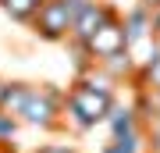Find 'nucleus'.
Instances as JSON below:
<instances>
[{
  "label": "nucleus",
  "instance_id": "nucleus-1",
  "mask_svg": "<svg viewBox=\"0 0 160 153\" xmlns=\"http://www.w3.org/2000/svg\"><path fill=\"white\" fill-rule=\"evenodd\" d=\"M110 107H114V93H100V89H92V85L78 82V79L68 89V96H64V114H68V121L78 132L92 128L96 121H107Z\"/></svg>",
  "mask_w": 160,
  "mask_h": 153
},
{
  "label": "nucleus",
  "instance_id": "nucleus-2",
  "mask_svg": "<svg viewBox=\"0 0 160 153\" xmlns=\"http://www.w3.org/2000/svg\"><path fill=\"white\" fill-rule=\"evenodd\" d=\"M71 22H75V14H71L68 0H43L39 11H36V18H32L29 25H32V32L39 36V39L61 43V39H68Z\"/></svg>",
  "mask_w": 160,
  "mask_h": 153
},
{
  "label": "nucleus",
  "instance_id": "nucleus-3",
  "mask_svg": "<svg viewBox=\"0 0 160 153\" xmlns=\"http://www.w3.org/2000/svg\"><path fill=\"white\" fill-rule=\"evenodd\" d=\"M61 110H64V96L57 89H50V85H39L29 93V100H25V107L18 118L29 121V125H39V128H57L61 125Z\"/></svg>",
  "mask_w": 160,
  "mask_h": 153
},
{
  "label": "nucleus",
  "instance_id": "nucleus-4",
  "mask_svg": "<svg viewBox=\"0 0 160 153\" xmlns=\"http://www.w3.org/2000/svg\"><path fill=\"white\" fill-rule=\"evenodd\" d=\"M110 18H118V7H114V4H107V0H89V4L82 7L78 14H75L68 39H71L75 46H86V43H89V36L96 32L100 25H107Z\"/></svg>",
  "mask_w": 160,
  "mask_h": 153
},
{
  "label": "nucleus",
  "instance_id": "nucleus-5",
  "mask_svg": "<svg viewBox=\"0 0 160 153\" xmlns=\"http://www.w3.org/2000/svg\"><path fill=\"white\" fill-rule=\"evenodd\" d=\"M118 50H128V36H125L121 14L110 18L107 25H100L96 32L89 36V43H86V54L92 57V61H103V57H110V54H118Z\"/></svg>",
  "mask_w": 160,
  "mask_h": 153
},
{
  "label": "nucleus",
  "instance_id": "nucleus-6",
  "mask_svg": "<svg viewBox=\"0 0 160 153\" xmlns=\"http://www.w3.org/2000/svg\"><path fill=\"white\" fill-rule=\"evenodd\" d=\"M121 22H125L128 50H132V46L146 43L149 36H153V7H146V4H135V7H128V11L121 14Z\"/></svg>",
  "mask_w": 160,
  "mask_h": 153
},
{
  "label": "nucleus",
  "instance_id": "nucleus-7",
  "mask_svg": "<svg viewBox=\"0 0 160 153\" xmlns=\"http://www.w3.org/2000/svg\"><path fill=\"white\" fill-rule=\"evenodd\" d=\"M107 75H114L118 82H125V79H132L135 75V68H139V61L132 57V50H118V54H110V57H103V61H96Z\"/></svg>",
  "mask_w": 160,
  "mask_h": 153
},
{
  "label": "nucleus",
  "instance_id": "nucleus-8",
  "mask_svg": "<svg viewBox=\"0 0 160 153\" xmlns=\"http://www.w3.org/2000/svg\"><path fill=\"white\" fill-rule=\"evenodd\" d=\"M142 146H146V128L139 125V128L121 132V135H110V142L103 146V153H142Z\"/></svg>",
  "mask_w": 160,
  "mask_h": 153
},
{
  "label": "nucleus",
  "instance_id": "nucleus-9",
  "mask_svg": "<svg viewBox=\"0 0 160 153\" xmlns=\"http://www.w3.org/2000/svg\"><path fill=\"white\" fill-rule=\"evenodd\" d=\"M142 121H139V114H135V107H121V103L114 100V107H110V114H107V128H110V135H121V132H128V128H139Z\"/></svg>",
  "mask_w": 160,
  "mask_h": 153
},
{
  "label": "nucleus",
  "instance_id": "nucleus-10",
  "mask_svg": "<svg viewBox=\"0 0 160 153\" xmlns=\"http://www.w3.org/2000/svg\"><path fill=\"white\" fill-rule=\"evenodd\" d=\"M132 89H149V93H160V54L153 57V61L139 64L135 75H132Z\"/></svg>",
  "mask_w": 160,
  "mask_h": 153
},
{
  "label": "nucleus",
  "instance_id": "nucleus-11",
  "mask_svg": "<svg viewBox=\"0 0 160 153\" xmlns=\"http://www.w3.org/2000/svg\"><path fill=\"white\" fill-rule=\"evenodd\" d=\"M29 93H32V85H25V82H7V93H4V100H0V114H22L25 107V100H29Z\"/></svg>",
  "mask_w": 160,
  "mask_h": 153
},
{
  "label": "nucleus",
  "instance_id": "nucleus-12",
  "mask_svg": "<svg viewBox=\"0 0 160 153\" xmlns=\"http://www.w3.org/2000/svg\"><path fill=\"white\" fill-rule=\"evenodd\" d=\"M39 4H43V0H0V7H4L14 22H22V25H29L32 18H36Z\"/></svg>",
  "mask_w": 160,
  "mask_h": 153
},
{
  "label": "nucleus",
  "instance_id": "nucleus-13",
  "mask_svg": "<svg viewBox=\"0 0 160 153\" xmlns=\"http://www.w3.org/2000/svg\"><path fill=\"white\" fill-rule=\"evenodd\" d=\"M146 146H149V153H160V121L146 125Z\"/></svg>",
  "mask_w": 160,
  "mask_h": 153
},
{
  "label": "nucleus",
  "instance_id": "nucleus-14",
  "mask_svg": "<svg viewBox=\"0 0 160 153\" xmlns=\"http://www.w3.org/2000/svg\"><path fill=\"white\" fill-rule=\"evenodd\" d=\"M18 132V121H14V114H0V142H7Z\"/></svg>",
  "mask_w": 160,
  "mask_h": 153
},
{
  "label": "nucleus",
  "instance_id": "nucleus-15",
  "mask_svg": "<svg viewBox=\"0 0 160 153\" xmlns=\"http://www.w3.org/2000/svg\"><path fill=\"white\" fill-rule=\"evenodd\" d=\"M39 153H75V150L71 146H43Z\"/></svg>",
  "mask_w": 160,
  "mask_h": 153
},
{
  "label": "nucleus",
  "instance_id": "nucleus-16",
  "mask_svg": "<svg viewBox=\"0 0 160 153\" xmlns=\"http://www.w3.org/2000/svg\"><path fill=\"white\" fill-rule=\"evenodd\" d=\"M153 32H160V7H153Z\"/></svg>",
  "mask_w": 160,
  "mask_h": 153
},
{
  "label": "nucleus",
  "instance_id": "nucleus-17",
  "mask_svg": "<svg viewBox=\"0 0 160 153\" xmlns=\"http://www.w3.org/2000/svg\"><path fill=\"white\" fill-rule=\"evenodd\" d=\"M139 4H146V7H160V0H139Z\"/></svg>",
  "mask_w": 160,
  "mask_h": 153
},
{
  "label": "nucleus",
  "instance_id": "nucleus-18",
  "mask_svg": "<svg viewBox=\"0 0 160 153\" xmlns=\"http://www.w3.org/2000/svg\"><path fill=\"white\" fill-rule=\"evenodd\" d=\"M4 93H7V82H4V79H0V100H4Z\"/></svg>",
  "mask_w": 160,
  "mask_h": 153
},
{
  "label": "nucleus",
  "instance_id": "nucleus-19",
  "mask_svg": "<svg viewBox=\"0 0 160 153\" xmlns=\"http://www.w3.org/2000/svg\"><path fill=\"white\" fill-rule=\"evenodd\" d=\"M153 100H157V107H160V93H153Z\"/></svg>",
  "mask_w": 160,
  "mask_h": 153
},
{
  "label": "nucleus",
  "instance_id": "nucleus-20",
  "mask_svg": "<svg viewBox=\"0 0 160 153\" xmlns=\"http://www.w3.org/2000/svg\"><path fill=\"white\" fill-rule=\"evenodd\" d=\"M153 121H160V107H157V114H153Z\"/></svg>",
  "mask_w": 160,
  "mask_h": 153
},
{
  "label": "nucleus",
  "instance_id": "nucleus-21",
  "mask_svg": "<svg viewBox=\"0 0 160 153\" xmlns=\"http://www.w3.org/2000/svg\"><path fill=\"white\" fill-rule=\"evenodd\" d=\"M153 36H157V43H160V32H153Z\"/></svg>",
  "mask_w": 160,
  "mask_h": 153
}]
</instances>
